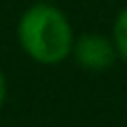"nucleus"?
Instances as JSON below:
<instances>
[{
    "label": "nucleus",
    "instance_id": "nucleus-1",
    "mask_svg": "<svg viewBox=\"0 0 127 127\" xmlns=\"http://www.w3.org/2000/svg\"><path fill=\"white\" fill-rule=\"evenodd\" d=\"M18 38L22 49L42 65H56L74 49L71 25L65 13L47 2L29 7L18 22Z\"/></svg>",
    "mask_w": 127,
    "mask_h": 127
},
{
    "label": "nucleus",
    "instance_id": "nucleus-2",
    "mask_svg": "<svg viewBox=\"0 0 127 127\" xmlns=\"http://www.w3.org/2000/svg\"><path fill=\"white\" fill-rule=\"evenodd\" d=\"M74 54H76V60L80 63V67L92 69V71L109 69L116 60L114 42H109L105 36H98V33H85L74 45Z\"/></svg>",
    "mask_w": 127,
    "mask_h": 127
},
{
    "label": "nucleus",
    "instance_id": "nucleus-3",
    "mask_svg": "<svg viewBox=\"0 0 127 127\" xmlns=\"http://www.w3.org/2000/svg\"><path fill=\"white\" fill-rule=\"evenodd\" d=\"M114 47H116V54L123 60H127V7L118 13L114 22Z\"/></svg>",
    "mask_w": 127,
    "mask_h": 127
},
{
    "label": "nucleus",
    "instance_id": "nucleus-4",
    "mask_svg": "<svg viewBox=\"0 0 127 127\" xmlns=\"http://www.w3.org/2000/svg\"><path fill=\"white\" fill-rule=\"evenodd\" d=\"M4 94H7V83H4V76H2V71H0V107H2V103H4Z\"/></svg>",
    "mask_w": 127,
    "mask_h": 127
},
{
    "label": "nucleus",
    "instance_id": "nucleus-5",
    "mask_svg": "<svg viewBox=\"0 0 127 127\" xmlns=\"http://www.w3.org/2000/svg\"><path fill=\"white\" fill-rule=\"evenodd\" d=\"M42 2H47V0H42Z\"/></svg>",
    "mask_w": 127,
    "mask_h": 127
}]
</instances>
